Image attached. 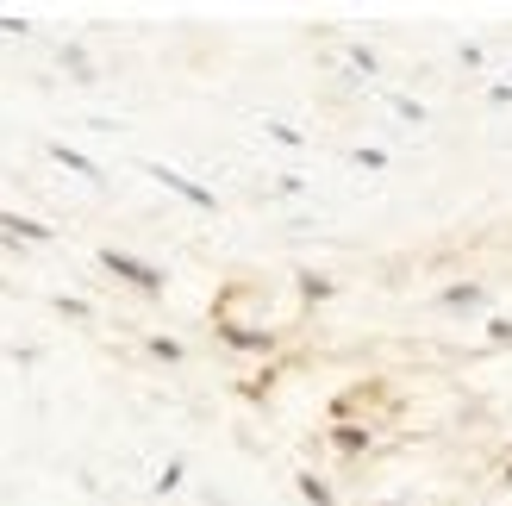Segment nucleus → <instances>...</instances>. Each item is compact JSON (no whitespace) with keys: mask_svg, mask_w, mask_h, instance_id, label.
Listing matches in <instances>:
<instances>
[{"mask_svg":"<svg viewBox=\"0 0 512 506\" xmlns=\"http://www.w3.org/2000/svg\"><path fill=\"white\" fill-rule=\"evenodd\" d=\"M100 263H107L119 282H132V288H144V294H157L163 288V275L150 269V263H138V257H125V250H100Z\"/></svg>","mask_w":512,"mask_h":506,"instance_id":"nucleus-1","label":"nucleus"},{"mask_svg":"<svg viewBox=\"0 0 512 506\" xmlns=\"http://www.w3.org/2000/svg\"><path fill=\"white\" fill-rule=\"evenodd\" d=\"M150 175H157L163 188H175V194H182V200H194V207H213V194H207V188H194L188 175H175V169H150Z\"/></svg>","mask_w":512,"mask_h":506,"instance_id":"nucleus-2","label":"nucleus"},{"mask_svg":"<svg viewBox=\"0 0 512 506\" xmlns=\"http://www.w3.org/2000/svg\"><path fill=\"white\" fill-rule=\"evenodd\" d=\"M0 225H7L13 238H32V244H44V238H50L44 225H32V219H19V213H0Z\"/></svg>","mask_w":512,"mask_h":506,"instance_id":"nucleus-3","label":"nucleus"},{"mask_svg":"<svg viewBox=\"0 0 512 506\" xmlns=\"http://www.w3.org/2000/svg\"><path fill=\"white\" fill-rule=\"evenodd\" d=\"M50 157H57V163H69L75 175H94V163H88V157H75V150H69V144H50Z\"/></svg>","mask_w":512,"mask_h":506,"instance_id":"nucleus-4","label":"nucleus"},{"mask_svg":"<svg viewBox=\"0 0 512 506\" xmlns=\"http://www.w3.org/2000/svg\"><path fill=\"white\" fill-rule=\"evenodd\" d=\"M444 300H450V307H475V300H481V288H450Z\"/></svg>","mask_w":512,"mask_h":506,"instance_id":"nucleus-5","label":"nucleus"}]
</instances>
